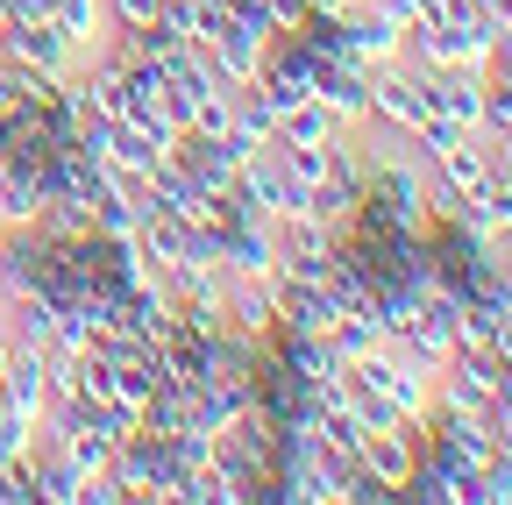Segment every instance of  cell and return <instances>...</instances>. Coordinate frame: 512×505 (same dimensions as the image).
<instances>
[{
  "label": "cell",
  "instance_id": "cell-1",
  "mask_svg": "<svg viewBox=\"0 0 512 505\" xmlns=\"http://www.w3.org/2000/svg\"><path fill=\"white\" fill-rule=\"evenodd\" d=\"M349 385H356V392H370V399H384L399 420H420V413H427V399H434V370L406 363L392 342H377V349H363V356L349 363Z\"/></svg>",
  "mask_w": 512,
  "mask_h": 505
},
{
  "label": "cell",
  "instance_id": "cell-2",
  "mask_svg": "<svg viewBox=\"0 0 512 505\" xmlns=\"http://www.w3.org/2000/svg\"><path fill=\"white\" fill-rule=\"evenodd\" d=\"M235 193H242V207H249V214H264V221H278V214H299V207H306V193L292 185V171H285L278 143H271V150H256V157H242Z\"/></svg>",
  "mask_w": 512,
  "mask_h": 505
},
{
  "label": "cell",
  "instance_id": "cell-3",
  "mask_svg": "<svg viewBox=\"0 0 512 505\" xmlns=\"http://www.w3.org/2000/svg\"><path fill=\"white\" fill-rule=\"evenodd\" d=\"M0 57H15V65H29V72H64V79L86 65V50L64 43L57 22H0Z\"/></svg>",
  "mask_w": 512,
  "mask_h": 505
},
{
  "label": "cell",
  "instance_id": "cell-4",
  "mask_svg": "<svg viewBox=\"0 0 512 505\" xmlns=\"http://www.w3.org/2000/svg\"><path fill=\"white\" fill-rule=\"evenodd\" d=\"M278 228V271H292V278H320L328 271V257H335V228L320 221V214H278L271 221Z\"/></svg>",
  "mask_w": 512,
  "mask_h": 505
},
{
  "label": "cell",
  "instance_id": "cell-5",
  "mask_svg": "<svg viewBox=\"0 0 512 505\" xmlns=\"http://www.w3.org/2000/svg\"><path fill=\"white\" fill-rule=\"evenodd\" d=\"M221 271L271 285V278H278V228H271V221H242V228L221 242Z\"/></svg>",
  "mask_w": 512,
  "mask_h": 505
},
{
  "label": "cell",
  "instance_id": "cell-6",
  "mask_svg": "<svg viewBox=\"0 0 512 505\" xmlns=\"http://www.w3.org/2000/svg\"><path fill=\"white\" fill-rule=\"evenodd\" d=\"M427 107L456 129H484V72H427Z\"/></svg>",
  "mask_w": 512,
  "mask_h": 505
},
{
  "label": "cell",
  "instance_id": "cell-7",
  "mask_svg": "<svg viewBox=\"0 0 512 505\" xmlns=\"http://www.w3.org/2000/svg\"><path fill=\"white\" fill-rule=\"evenodd\" d=\"M264 43L271 36H249V29H221V36H207L200 50H207V65H214V79L235 93V86H256V72H264Z\"/></svg>",
  "mask_w": 512,
  "mask_h": 505
},
{
  "label": "cell",
  "instance_id": "cell-8",
  "mask_svg": "<svg viewBox=\"0 0 512 505\" xmlns=\"http://www.w3.org/2000/svg\"><path fill=\"white\" fill-rule=\"evenodd\" d=\"M313 100H320V107H335L342 129H356V121L370 114V72H363V65H349V57H335V65H320Z\"/></svg>",
  "mask_w": 512,
  "mask_h": 505
},
{
  "label": "cell",
  "instance_id": "cell-9",
  "mask_svg": "<svg viewBox=\"0 0 512 505\" xmlns=\"http://www.w3.org/2000/svg\"><path fill=\"white\" fill-rule=\"evenodd\" d=\"M441 185H448V193H456V200H477L484 193V185H491V157H484V136H456V143H448V150H434V164H427Z\"/></svg>",
  "mask_w": 512,
  "mask_h": 505
},
{
  "label": "cell",
  "instance_id": "cell-10",
  "mask_svg": "<svg viewBox=\"0 0 512 505\" xmlns=\"http://www.w3.org/2000/svg\"><path fill=\"white\" fill-rule=\"evenodd\" d=\"M228 328H235L242 342H271V335H278V299H271V285L228 278Z\"/></svg>",
  "mask_w": 512,
  "mask_h": 505
},
{
  "label": "cell",
  "instance_id": "cell-11",
  "mask_svg": "<svg viewBox=\"0 0 512 505\" xmlns=\"http://www.w3.org/2000/svg\"><path fill=\"white\" fill-rule=\"evenodd\" d=\"M335 136H342V121H335V107H320V100H299V107L278 114V143L285 150H328Z\"/></svg>",
  "mask_w": 512,
  "mask_h": 505
},
{
  "label": "cell",
  "instance_id": "cell-12",
  "mask_svg": "<svg viewBox=\"0 0 512 505\" xmlns=\"http://www.w3.org/2000/svg\"><path fill=\"white\" fill-rule=\"evenodd\" d=\"M36 214H43V178L0 164V228H29Z\"/></svg>",
  "mask_w": 512,
  "mask_h": 505
},
{
  "label": "cell",
  "instance_id": "cell-13",
  "mask_svg": "<svg viewBox=\"0 0 512 505\" xmlns=\"http://www.w3.org/2000/svg\"><path fill=\"white\" fill-rule=\"evenodd\" d=\"M57 29H64V43H79V50L107 43V0H57Z\"/></svg>",
  "mask_w": 512,
  "mask_h": 505
},
{
  "label": "cell",
  "instance_id": "cell-14",
  "mask_svg": "<svg viewBox=\"0 0 512 505\" xmlns=\"http://www.w3.org/2000/svg\"><path fill=\"white\" fill-rule=\"evenodd\" d=\"M477 136H512V79L484 72V129Z\"/></svg>",
  "mask_w": 512,
  "mask_h": 505
},
{
  "label": "cell",
  "instance_id": "cell-15",
  "mask_svg": "<svg viewBox=\"0 0 512 505\" xmlns=\"http://www.w3.org/2000/svg\"><path fill=\"white\" fill-rule=\"evenodd\" d=\"M8 22H57V0H8Z\"/></svg>",
  "mask_w": 512,
  "mask_h": 505
},
{
  "label": "cell",
  "instance_id": "cell-16",
  "mask_svg": "<svg viewBox=\"0 0 512 505\" xmlns=\"http://www.w3.org/2000/svg\"><path fill=\"white\" fill-rule=\"evenodd\" d=\"M491 356L512 370V313H505V321H498V335H491Z\"/></svg>",
  "mask_w": 512,
  "mask_h": 505
},
{
  "label": "cell",
  "instance_id": "cell-17",
  "mask_svg": "<svg viewBox=\"0 0 512 505\" xmlns=\"http://www.w3.org/2000/svg\"><path fill=\"white\" fill-rule=\"evenodd\" d=\"M8 363H15V342H8V328H0V377H8Z\"/></svg>",
  "mask_w": 512,
  "mask_h": 505
}]
</instances>
